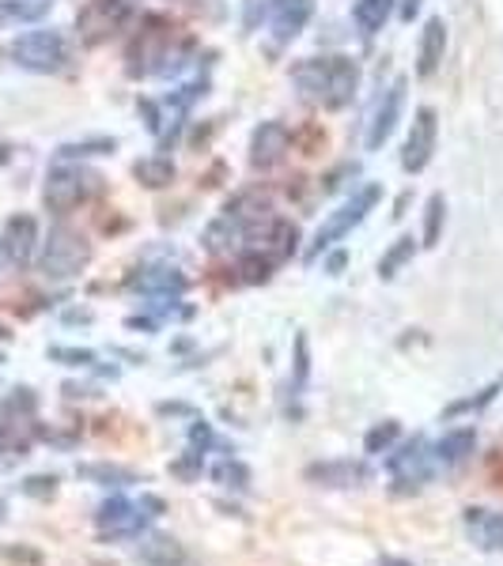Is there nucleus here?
Wrapping results in <instances>:
<instances>
[{
	"instance_id": "obj_1",
	"label": "nucleus",
	"mask_w": 503,
	"mask_h": 566,
	"mask_svg": "<svg viewBox=\"0 0 503 566\" xmlns=\"http://www.w3.org/2000/svg\"><path fill=\"white\" fill-rule=\"evenodd\" d=\"M292 80L303 91V99L318 102L326 110H340L353 102L356 83H360V68L348 57H314V61H303L295 68Z\"/></svg>"
},
{
	"instance_id": "obj_2",
	"label": "nucleus",
	"mask_w": 503,
	"mask_h": 566,
	"mask_svg": "<svg viewBox=\"0 0 503 566\" xmlns=\"http://www.w3.org/2000/svg\"><path fill=\"white\" fill-rule=\"evenodd\" d=\"M88 261H91V246L80 230L65 227V223L49 227L46 242H42V272H46L49 280L76 276Z\"/></svg>"
},
{
	"instance_id": "obj_3",
	"label": "nucleus",
	"mask_w": 503,
	"mask_h": 566,
	"mask_svg": "<svg viewBox=\"0 0 503 566\" xmlns=\"http://www.w3.org/2000/svg\"><path fill=\"white\" fill-rule=\"evenodd\" d=\"M8 54L27 72H62L68 65V42L62 31H27L12 42Z\"/></svg>"
},
{
	"instance_id": "obj_4",
	"label": "nucleus",
	"mask_w": 503,
	"mask_h": 566,
	"mask_svg": "<svg viewBox=\"0 0 503 566\" xmlns=\"http://www.w3.org/2000/svg\"><path fill=\"white\" fill-rule=\"evenodd\" d=\"M379 196H382V189H379V185H364L360 193L353 196V201L340 204V208L334 212V216H329V219L318 227V235H314V246H311V250H306V257H311V261H314V257L326 253L334 242H340V238H345L353 227H360V223L368 219V212L375 208V204H379Z\"/></svg>"
},
{
	"instance_id": "obj_5",
	"label": "nucleus",
	"mask_w": 503,
	"mask_h": 566,
	"mask_svg": "<svg viewBox=\"0 0 503 566\" xmlns=\"http://www.w3.org/2000/svg\"><path fill=\"white\" fill-rule=\"evenodd\" d=\"M99 178L83 167H54L46 174V189H42V201H46L49 212L65 216V212L80 208L91 193H96Z\"/></svg>"
},
{
	"instance_id": "obj_6",
	"label": "nucleus",
	"mask_w": 503,
	"mask_h": 566,
	"mask_svg": "<svg viewBox=\"0 0 503 566\" xmlns=\"http://www.w3.org/2000/svg\"><path fill=\"white\" fill-rule=\"evenodd\" d=\"M436 136H439L436 110L421 106V110H416V117H413V128H409L405 156H402V167L409 170V174H421V170L432 162V151H436Z\"/></svg>"
},
{
	"instance_id": "obj_7",
	"label": "nucleus",
	"mask_w": 503,
	"mask_h": 566,
	"mask_svg": "<svg viewBox=\"0 0 503 566\" xmlns=\"http://www.w3.org/2000/svg\"><path fill=\"white\" fill-rule=\"evenodd\" d=\"M125 15H130V8H125L122 0H91L80 12V20H76V27H80V34L88 42H102L114 31H122Z\"/></svg>"
},
{
	"instance_id": "obj_8",
	"label": "nucleus",
	"mask_w": 503,
	"mask_h": 566,
	"mask_svg": "<svg viewBox=\"0 0 503 566\" xmlns=\"http://www.w3.org/2000/svg\"><path fill=\"white\" fill-rule=\"evenodd\" d=\"M402 110H405V80H394L390 83V91L379 99V110H375V117L368 125V140H364L368 144V151H379L382 144L390 140V133H394Z\"/></svg>"
},
{
	"instance_id": "obj_9",
	"label": "nucleus",
	"mask_w": 503,
	"mask_h": 566,
	"mask_svg": "<svg viewBox=\"0 0 503 566\" xmlns=\"http://www.w3.org/2000/svg\"><path fill=\"white\" fill-rule=\"evenodd\" d=\"M96 521H99L102 533H110V536H133V533H141V529H144L148 513H144L141 506H133L130 499H122V495H114L110 502L99 506Z\"/></svg>"
},
{
	"instance_id": "obj_10",
	"label": "nucleus",
	"mask_w": 503,
	"mask_h": 566,
	"mask_svg": "<svg viewBox=\"0 0 503 566\" xmlns=\"http://www.w3.org/2000/svg\"><path fill=\"white\" fill-rule=\"evenodd\" d=\"M288 148H292V133L280 122H266L250 140V162L258 170H269L288 156Z\"/></svg>"
},
{
	"instance_id": "obj_11",
	"label": "nucleus",
	"mask_w": 503,
	"mask_h": 566,
	"mask_svg": "<svg viewBox=\"0 0 503 566\" xmlns=\"http://www.w3.org/2000/svg\"><path fill=\"white\" fill-rule=\"evenodd\" d=\"M4 257L15 264H31L38 253V219L34 216H12L4 227Z\"/></svg>"
},
{
	"instance_id": "obj_12",
	"label": "nucleus",
	"mask_w": 503,
	"mask_h": 566,
	"mask_svg": "<svg viewBox=\"0 0 503 566\" xmlns=\"http://www.w3.org/2000/svg\"><path fill=\"white\" fill-rule=\"evenodd\" d=\"M432 465H436V453H428V445L421 439L409 442L405 450H398L394 457H390V472H394L398 479H405V484H424V479L432 476Z\"/></svg>"
},
{
	"instance_id": "obj_13",
	"label": "nucleus",
	"mask_w": 503,
	"mask_h": 566,
	"mask_svg": "<svg viewBox=\"0 0 503 566\" xmlns=\"http://www.w3.org/2000/svg\"><path fill=\"white\" fill-rule=\"evenodd\" d=\"M311 12H314L311 0H272V34H277L280 42L295 38V34L306 27Z\"/></svg>"
},
{
	"instance_id": "obj_14",
	"label": "nucleus",
	"mask_w": 503,
	"mask_h": 566,
	"mask_svg": "<svg viewBox=\"0 0 503 566\" xmlns=\"http://www.w3.org/2000/svg\"><path fill=\"white\" fill-rule=\"evenodd\" d=\"M443 54H447V23L439 20H428L421 31V57H416V72L421 76H436V68L443 65Z\"/></svg>"
},
{
	"instance_id": "obj_15",
	"label": "nucleus",
	"mask_w": 503,
	"mask_h": 566,
	"mask_svg": "<svg viewBox=\"0 0 503 566\" xmlns=\"http://www.w3.org/2000/svg\"><path fill=\"white\" fill-rule=\"evenodd\" d=\"M136 559H141L144 566H186V547L170 536L152 533L136 544Z\"/></svg>"
},
{
	"instance_id": "obj_16",
	"label": "nucleus",
	"mask_w": 503,
	"mask_h": 566,
	"mask_svg": "<svg viewBox=\"0 0 503 566\" xmlns=\"http://www.w3.org/2000/svg\"><path fill=\"white\" fill-rule=\"evenodd\" d=\"M466 525L484 552H503V513L496 510H466Z\"/></svg>"
},
{
	"instance_id": "obj_17",
	"label": "nucleus",
	"mask_w": 503,
	"mask_h": 566,
	"mask_svg": "<svg viewBox=\"0 0 503 566\" xmlns=\"http://www.w3.org/2000/svg\"><path fill=\"white\" fill-rule=\"evenodd\" d=\"M473 442H477L473 427H458V431L443 434V439L436 442V465H443V468L462 465V461L473 453Z\"/></svg>"
},
{
	"instance_id": "obj_18",
	"label": "nucleus",
	"mask_w": 503,
	"mask_h": 566,
	"mask_svg": "<svg viewBox=\"0 0 503 566\" xmlns=\"http://www.w3.org/2000/svg\"><path fill=\"white\" fill-rule=\"evenodd\" d=\"M390 12H394V0H356V27L364 34H379L387 27Z\"/></svg>"
},
{
	"instance_id": "obj_19",
	"label": "nucleus",
	"mask_w": 503,
	"mask_h": 566,
	"mask_svg": "<svg viewBox=\"0 0 503 566\" xmlns=\"http://www.w3.org/2000/svg\"><path fill=\"white\" fill-rule=\"evenodd\" d=\"M49 12V0H0V27L4 23H34Z\"/></svg>"
},
{
	"instance_id": "obj_20",
	"label": "nucleus",
	"mask_w": 503,
	"mask_h": 566,
	"mask_svg": "<svg viewBox=\"0 0 503 566\" xmlns=\"http://www.w3.org/2000/svg\"><path fill=\"white\" fill-rule=\"evenodd\" d=\"M306 479H322L329 487H353V479H364V468L348 465V461H340V465H314L306 468Z\"/></svg>"
},
{
	"instance_id": "obj_21",
	"label": "nucleus",
	"mask_w": 503,
	"mask_h": 566,
	"mask_svg": "<svg viewBox=\"0 0 503 566\" xmlns=\"http://www.w3.org/2000/svg\"><path fill=\"white\" fill-rule=\"evenodd\" d=\"M76 476L91 479V484H102V487H125V484H136V472L130 468H118V465H80Z\"/></svg>"
},
{
	"instance_id": "obj_22",
	"label": "nucleus",
	"mask_w": 503,
	"mask_h": 566,
	"mask_svg": "<svg viewBox=\"0 0 503 566\" xmlns=\"http://www.w3.org/2000/svg\"><path fill=\"white\" fill-rule=\"evenodd\" d=\"M133 174L141 178L144 185L159 189V185H167L170 178H175V167H170V159H141L133 167Z\"/></svg>"
},
{
	"instance_id": "obj_23",
	"label": "nucleus",
	"mask_w": 503,
	"mask_h": 566,
	"mask_svg": "<svg viewBox=\"0 0 503 566\" xmlns=\"http://www.w3.org/2000/svg\"><path fill=\"white\" fill-rule=\"evenodd\" d=\"M212 476H216V484H224V487H235V491H246L250 487V468L243 465V461H220L216 468H212Z\"/></svg>"
},
{
	"instance_id": "obj_24",
	"label": "nucleus",
	"mask_w": 503,
	"mask_h": 566,
	"mask_svg": "<svg viewBox=\"0 0 503 566\" xmlns=\"http://www.w3.org/2000/svg\"><path fill=\"white\" fill-rule=\"evenodd\" d=\"M413 250H416V246H413V238H398V242L390 246V253L379 261V276H382V280L398 276V269H402V264L409 261V257H413Z\"/></svg>"
},
{
	"instance_id": "obj_25",
	"label": "nucleus",
	"mask_w": 503,
	"mask_h": 566,
	"mask_svg": "<svg viewBox=\"0 0 503 566\" xmlns=\"http://www.w3.org/2000/svg\"><path fill=\"white\" fill-rule=\"evenodd\" d=\"M443 212H447V204H443V196L436 193V196L428 201V208H424V246H436V242H439Z\"/></svg>"
},
{
	"instance_id": "obj_26",
	"label": "nucleus",
	"mask_w": 503,
	"mask_h": 566,
	"mask_svg": "<svg viewBox=\"0 0 503 566\" xmlns=\"http://www.w3.org/2000/svg\"><path fill=\"white\" fill-rule=\"evenodd\" d=\"M398 434H402V427H398L394 419H387L382 427H375V431H368V439H364V450H368V453L390 450V445L398 442Z\"/></svg>"
},
{
	"instance_id": "obj_27",
	"label": "nucleus",
	"mask_w": 503,
	"mask_h": 566,
	"mask_svg": "<svg viewBox=\"0 0 503 566\" xmlns=\"http://www.w3.org/2000/svg\"><path fill=\"white\" fill-rule=\"evenodd\" d=\"M170 472H175V476H182V479H198L201 476V453H186L182 461H175V465H170Z\"/></svg>"
},
{
	"instance_id": "obj_28",
	"label": "nucleus",
	"mask_w": 503,
	"mask_h": 566,
	"mask_svg": "<svg viewBox=\"0 0 503 566\" xmlns=\"http://www.w3.org/2000/svg\"><path fill=\"white\" fill-rule=\"evenodd\" d=\"M99 151H114V140H91V144H68V148H62V156H96Z\"/></svg>"
},
{
	"instance_id": "obj_29",
	"label": "nucleus",
	"mask_w": 503,
	"mask_h": 566,
	"mask_svg": "<svg viewBox=\"0 0 503 566\" xmlns=\"http://www.w3.org/2000/svg\"><path fill=\"white\" fill-rule=\"evenodd\" d=\"M49 355L65 359L68 366H88V363H96V355H91V351H76V348H54Z\"/></svg>"
},
{
	"instance_id": "obj_30",
	"label": "nucleus",
	"mask_w": 503,
	"mask_h": 566,
	"mask_svg": "<svg viewBox=\"0 0 503 566\" xmlns=\"http://www.w3.org/2000/svg\"><path fill=\"white\" fill-rule=\"evenodd\" d=\"M57 479L54 476H31L27 484H23V491L27 495H38V499H46V495H54Z\"/></svg>"
},
{
	"instance_id": "obj_31",
	"label": "nucleus",
	"mask_w": 503,
	"mask_h": 566,
	"mask_svg": "<svg viewBox=\"0 0 503 566\" xmlns=\"http://www.w3.org/2000/svg\"><path fill=\"white\" fill-rule=\"evenodd\" d=\"M496 393H500V385H489V389H484V393H481V397H477V400H462V405H450V408H447V416H458V411H470V408H481V405H489V400L496 397Z\"/></svg>"
},
{
	"instance_id": "obj_32",
	"label": "nucleus",
	"mask_w": 503,
	"mask_h": 566,
	"mask_svg": "<svg viewBox=\"0 0 503 566\" xmlns=\"http://www.w3.org/2000/svg\"><path fill=\"white\" fill-rule=\"evenodd\" d=\"M190 439H193V442H198V445H201V450H204V445H212V431H209V423H204V419H201V423H193Z\"/></svg>"
},
{
	"instance_id": "obj_33",
	"label": "nucleus",
	"mask_w": 503,
	"mask_h": 566,
	"mask_svg": "<svg viewBox=\"0 0 503 566\" xmlns=\"http://www.w3.org/2000/svg\"><path fill=\"white\" fill-rule=\"evenodd\" d=\"M141 510H152V518H159V513H164V499H156V495H144Z\"/></svg>"
},
{
	"instance_id": "obj_34",
	"label": "nucleus",
	"mask_w": 503,
	"mask_h": 566,
	"mask_svg": "<svg viewBox=\"0 0 503 566\" xmlns=\"http://www.w3.org/2000/svg\"><path fill=\"white\" fill-rule=\"evenodd\" d=\"M416 8H421V0H405V8H402V15H405V20H413V15H416Z\"/></svg>"
},
{
	"instance_id": "obj_35",
	"label": "nucleus",
	"mask_w": 503,
	"mask_h": 566,
	"mask_svg": "<svg viewBox=\"0 0 503 566\" xmlns=\"http://www.w3.org/2000/svg\"><path fill=\"white\" fill-rule=\"evenodd\" d=\"M0 518H4V502H0Z\"/></svg>"
},
{
	"instance_id": "obj_36",
	"label": "nucleus",
	"mask_w": 503,
	"mask_h": 566,
	"mask_svg": "<svg viewBox=\"0 0 503 566\" xmlns=\"http://www.w3.org/2000/svg\"><path fill=\"white\" fill-rule=\"evenodd\" d=\"M0 261H4V246H0Z\"/></svg>"
}]
</instances>
